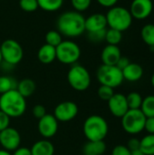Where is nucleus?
<instances>
[{
	"mask_svg": "<svg viewBox=\"0 0 154 155\" xmlns=\"http://www.w3.org/2000/svg\"><path fill=\"white\" fill-rule=\"evenodd\" d=\"M56 27L62 35L77 37L85 31V18L80 12L67 11L59 15Z\"/></svg>",
	"mask_w": 154,
	"mask_h": 155,
	"instance_id": "obj_1",
	"label": "nucleus"
},
{
	"mask_svg": "<svg viewBox=\"0 0 154 155\" xmlns=\"http://www.w3.org/2000/svg\"><path fill=\"white\" fill-rule=\"evenodd\" d=\"M0 110L10 118H16L23 115L26 110V101L18 91L11 90L0 95Z\"/></svg>",
	"mask_w": 154,
	"mask_h": 155,
	"instance_id": "obj_2",
	"label": "nucleus"
},
{
	"mask_svg": "<svg viewBox=\"0 0 154 155\" xmlns=\"http://www.w3.org/2000/svg\"><path fill=\"white\" fill-rule=\"evenodd\" d=\"M108 124L100 115L89 116L84 124V134L88 141H103L108 134Z\"/></svg>",
	"mask_w": 154,
	"mask_h": 155,
	"instance_id": "obj_3",
	"label": "nucleus"
},
{
	"mask_svg": "<svg viewBox=\"0 0 154 155\" xmlns=\"http://www.w3.org/2000/svg\"><path fill=\"white\" fill-rule=\"evenodd\" d=\"M107 25L110 28L123 32L127 30L133 22V16L129 10L122 6H113L106 14Z\"/></svg>",
	"mask_w": 154,
	"mask_h": 155,
	"instance_id": "obj_4",
	"label": "nucleus"
},
{
	"mask_svg": "<svg viewBox=\"0 0 154 155\" xmlns=\"http://www.w3.org/2000/svg\"><path fill=\"white\" fill-rule=\"evenodd\" d=\"M67 80L72 88L83 92L89 88L91 84V75L88 70L81 64H73L70 68Z\"/></svg>",
	"mask_w": 154,
	"mask_h": 155,
	"instance_id": "obj_5",
	"label": "nucleus"
},
{
	"mask_svg": "<svg viewBox=\"0 0 154 155\" xmlns=\"http://www.w3.org/2000/svg\"><path fill=\"white\" fill-rule=\"evenodd\" d=\"M96 76L101 85H106L113 89L120 86L124 80L122 70L116 65L102 64L97 70Z\"/></svg>",
	"mask_w": 154,
	"mask_h": 155,
	"instance_id": "obj_6",
	"label": "nucleus"
},
{
	"mask_svg": "<svg viewBox=\"0 0 154 155\" xmlns=\"http://www.w3.org/2000/svg\"><path fill=\"white\" fill-rule=\"evenodd\" d=\"M146 116L141 109H129L122 117L123 130L130 134H138L144 130Z\"/></svg>",
	"mask_w": 154,
	"mask_h": 155,
	"instance_id": "obj_7",
	"label": "nucleus"
},
{
	"mask_svg": "<svg viewBox=\"0 0 154 155\" xmlns=\"http://www.w3.org/2000/svg\"><path fill=\"white\" fill-rule=\"evenodd\" d=\"M55 49L56 59L64 64H74L81 56V49L79 45L70 40L62 41Z\"/></svg>",
	"mask_w": 154,
	"mask_h": 155,
	"instance_id": "obj_8",
	"label": "nucleus"
},
{
	"mask_svg": "<svg viewBox=\"0 0 154 155\" xmlns=\"http://www.w3.org/2000/svg\"><path fill=\"white\" fill-rule=\"evenodd\" d=\"M3 62L11 65H15L21 62L24 56V51L21 45L13 39L5 40L0 45Z\"/></svg>",
	"mask_w": 154,
	"mask_h": 155,
	"instance_id": "obj_9",
	"label": "nucleus"
},
{
	"mask_svg": "<svg viewBox=\"0 0 154 155\" xmlns=\"http://www.w3.org/2000/svg\"><path fill=\"white\" fill-rule=\"evenodd\" d=\"M78 114V106L75 103L71 101L63 102L54 109V116L58 122H70L74 120Z\"/></svg>",
	"mask_w": 154,
	"mask_h": 155,
	"instance_id": "obj_10",
	"label": "nucleus"
},
{
	"mask_svg": "<svg viewBox=\"0 0 154 155\" xmlns=\"http://www.w3.org/2000/svg\"><path fill=\"white\" fill-rule=\"evenodd\" d=\"M21 136L17 130L12 127L1 131L0 133V144L6 151H15L20 147Z\"/></svg>",
	"mask_w": 154,
	"mask_h": 155,
	"instance_id": "obj_11",
	"label": "nucleus"
},
{
	"mask_svg": "<svg viewBox=\"0 0 154 155\" xmlns=\"http://www.w3.org/2000/svg\"><path fill=\"white\" fill-rule=\"evenodd\" d=\"M38 131L40 134L45 139H49L55 135L58 131V121L52 114H45L39 119Z\"/></svg>",
	"mask_w": 154,
	"mask_h": 155,
	"instance_id": "obj_12",
	"label": "nucleus"
},
{
	"mask_svg": "<svg viewBox=\"0 0 154 155\" xmlns=\"http://www.w3.org/2000/svg\"><path fill=\"white\" fill-rule=\"evenodd\" d=\"M108 107L113 115L122 118L129 110L126 96L123 94H114L108 101Z\"/></svg>",
	"mask_w": 154,
	"mask_h": 155,
	"instance_id": "obj_13",
	"label": "nucleus"
},
{
	"mask_svg": "<svg viewBox=\"0 0 154 155\" xmlns=\"http://www.w3.org/2000/svg\"><path fill=\"white\" fill-rule=\"evenodd\" d=\"M152 0H133L130 7V13L133 17L141 20L147 18L152 14Z\"/></svg>",
	"mask_w": 154,
	"mask_h": 155,
	"instance_id": "obj_14",
	"label": "nucleus"
},
{
	"mask_svg": "<svg viewBox=\"0 0 154 155\" xmlns=\"http://www.w3.org/2000/svg\"><path fill=\"white\" fill-rule=\"evenodd\" d=\"M106 16L100 13H95L85 18V31L88 33L106 29Z\"/></svg>",
	"mask_w": 154,
	"mask_h": 155,
	"instance_id": "obj_15",
	"label": "nucleus"
},
{
	"mask_svg": "<svg viewBox=\"0 0 154 155\" xmlns=\"http://www.w3.org/2000/svg\"><path fill=\"white\" fill-rule=\"evenodd\" d=\"M122 56L121 50L118 45H106L101 54V58L103 64L106 65H116L118 60Z\"/></svg>",
	"mask_w": 154,
	"mask_h": 155,
	"instance_id": "obj_16",
	"label": "nucleus"
},
{
	"mask_svg": "<svg viewBox=\"0 0 154 155\" xmlns=\"http://www.w3.org/2000/svg\"><path fill=\"white\" fill-rule=\"evenodd\" d=\"M123 79L130 82L139 81L143 75V69L139 64L130 63L123 71Z\"/></svg>",
	"mask_w": 154,
	"mask_h": 155,
	"instance_id": "obj_17",
	"label": "nucleus"
},
{
	"mask_svg": "<svg viewBox=\"0 0 154 155\" xmlns=\"http://www.w3.org/2000/svg\"><path fill=\"white\" fill-rule=\"evenodd\" d=\"M37 57L42 64H51L56 59V49L54 46L44 44L38 50Z\"/></svg>",
	"mask_w": 154,
	"mask_h": 155,
	"instance_id": "obj_18",
	"label": "nucleus"
},
{
	"mask_svg": "<svg viewBox=\"0 0 154 155\" xmlns=\"http://www.w3.org/2000/svg\"><path fill=\"white\" fill-rule=\"evenodd\" d=\"M30 150L32 155H54V144L47 140L36 142Z\"/></svg>",
	"mask_w": 154,
	"mask_h": 155,
	"instance_id": "obj_19",
	"label": "nucleus"
},
{
	"mask_svg": "<svg viewBox=\"0 0 154 155\" xmlns=\"http://www.w3.org/2000/svg\"><path fill=\"white\" fill-rule=\"evenodd\" d=\"M106 150V144L103 141L86 143L83 148L84 155H103Z\"/></svg>",
	"mask_w": 154,
	"mask_h": 155,
	"instance_id": "obj_20",
	"label": "nucleus"
},
{
	"mask_svg": "<svg viewBox=\"0 0 154 155\" xmlns=\"http://www.w3.org/2000/svg\"><path fill=\"white\" fill-rule=\"evenodd\" d=\"M35 88H36L35 83L32 79L25 78L18 82L16 90L23 97L27 98V97H30L34 93Z\"/></svg>",
	"mask_w": 154,
	"mask_h": 155,
	"instance_id": "obj_21",
	"label": "nucleus"
},
{
	"mask_svg": "<svg viewBox=\"0 0 154 155\" xmlns=\"http://www.w3.org/2000/svg\"><path fill=\"white\" fill-rule=\"evenodd\" d=\"M17 84L18 83L11 76H7V75L0 76V95L11 90H15L17 87Z\"/></svg>",
	"mask_w": 154,
	"mask_h": 155,
	"instance_id": "obj_22",
	"label": "nucleus"
},
{
	"mask_svg": "<svg viewBox=\"0 0 154 155\" xmlns=\"http://www.w3.org/2000/svg\"><path fill=\"white\" fill-rule=\"evenodd\" d=\"M38 7L47 12H54L60 9L64 0H37Z\"/></svg>",
	"mask_w": 154,
	"mask_h": 155,
	"instance_id": "obj_23",
	"label": "nucleus"
},
{
	"mask_svg": "<svg viewBox=\"0 0 154 155\" xmlns=\"http://www.w3.org/2000/svg\"><path fill=\"white\" fill-rule=\"evenodd\" d=\"M140 141V150L145 155H154V134H148Z\"/></svg>",
	"mask_w": 154,
	"mask_h": 155,
	"instance_id": "obj_24",
	"label": "nucleus"
},
{
	"mask_svg": "<svg viewBox=\"0 0 154 155\" xmlns=\"http://www.w3.org/2000/svg\"><path fill=\"white\" fill-rule=\"evenodd\" d=\"M141 111L148 117H154V95H148L143 99Z\"/></svg>",
	"mask_w": 154,
	"mask_h": 155,
	"instance_id": "obj_25",
	"label": "nucleus"
},
{
	"mask_svg": "<svg viewBox=\"0 0 154 155\" xmlns=\"http://www.w3.org/2000/svg\"><path fill=\"white\" fill-rule=\"evenodd\" d=\"M142 38L149 46H154V25L148 24L144 25L141 32Z\"/></svg>",
	"mask_w": 154,
	"mask_h": 155,
	"instance_id": "obj_26",
	"label": "nucleus"
},
{
	"mask_svg": "<svg viewBox=\"0 0 154 155\" xmlns=\"http://www.w3.org/2000/svg\"><path fill=\"white\" fill-rule=\"evenodd\" d=\"M126 100L129 109H141L143 97L139 93L136 92L130 93L128 95H126Z\"/></svg>",
	"mask_w": 154,
	"mask_h": 155,
	"instance_id": "obj_27",
	"label": "nucleus"
},
{
	"mask_svg": "<svg viewBox=\"0 0 154 155\" xmlns=\"http://www.w3.org/2000/svg\"><path fill=\"white\" fill-rule=\"evenodd\" d=\"M123 35H122V32L110 28L109 30H106V34H105V40L108 43V45H118V44H120V42L122 41Z\"/></svg>",
	"mask_w": 154,
	"mask_h": 155,
	"instance_id": "obj_28",
	"label": "nucleus"
},
{
	"mask_svg": "<svg viewBox=\"0 0 154 155\" xmlns=\"http://www.w3.org/2000/svg\"><path fill=\"white\" fill-rule=\"evenodd\" d=\"M62 35L57 30H51L45 35V42L52 46H58L62 43Z\"/></svg>",
	"mask_w": 154,
	"mask_h": 155,
	"instance_id": "obj_29",
	"label": "nucleus"
},
{
	"mask_svg": "<svg viewBox=\"0 0 154 155\" xmlns=\"http://www.w3.org/2000/svg\"><path fill=\"white\" fill-rule=\"evenodd\" d=\"M114 94L113 92V88L106 86V85H101L98 89V96L100 97V99L103 100V101H109L113 95Z\"/></svg>",
	"mask_w": 154,
	"mask_h": 155,
	"instance_id": "obj_30",
	"label": "nucleus"
},
{
	"mask_svg": "<svg viewBox=\"0 0 154 155\" xmlns=\"http://www.w3.org/2000/svg\"><path fill=\"white\" fill-rule=\"evenodd\" d=\"M19 6L25 12H34L38 8L37 0H20Z\"/></svg>",
	"mask_w": 154,
	"mask_h": 155,
	"instance_id": "obj_31",
	"label": "nucleus"
},
{
	"mask_svg": "<svg viewBox=\"0 0 154 155\" xmlns=\"http://www.w3.org/2000/svg\"><path fill=\"white\" fill-rule=\"evenodd\" d=\"M92 0H71L72 5L77 12H83L89 8Z\"/></svg>",
	"mask_w": 154,
	"mask_h": 155,
	"instance_id": "obj_32",
	"label": "nucleus"
},
{
	"mask_svg": "<svg viewBox=\"0 0 154 155\" xmlns=\"http://www.w3.org/2000/svg\"><path fill=\"white\" fill-rule=\"evenodd\" d=\"M105 34H106V29L91 32V33H88V38L90 41L93 43H100L103 40H105Z\"/></svg>",
	"mask_w": 154,
	"mask_h": 155,
	"instance_id": "obj_33",
	"label": "nucleus"
},
{
	"mask_svg": "<svg viewBox=\"0 0 154 155\" xmlns=\"http://www.w3.org/2000/svg\"><path fill=\"white\" fill-rule=\"evenodd\" d=\"M33 114L36 119H41L46 114V109L42 104H36L33 108Z\"/></svg>",
	"mask_w": 154,
	"mask_h": 155,
	"instance_id": "obj_34",
	"label": "nucleus"
},
{
	"mask_svg": "<svg viewBox=\"0 0 154 155\" xmlns=\"http://www.w3.org/2000/svg\"><path fill=\"white\" fill-rule=\"evenodd\" d=\"M9 124H10V117L0 110V132L9 127Z\"/></svg>",
	"mask_w": 154,
	"mask_h": 155,
	"instance_id": "obj_35",
	"label": "nucleus"
},
{
	"mask_svg": "<svg viewBox=\"0 0 154 155\" xmlns=\"http://www.w3.org/2000/svg\"><path fill=\"white\" fill-rule=\"evenodd\" d=\"M112 155H132L131 151L125 145H117L113 148Z\"/></svg>",
	"mask_w": 154,
	"mask_h": 155,
	"instance_id": "obj_36",
	"label": "nucleus"
},
{
	"mask_svg": "<svg viewBox=\"0 0 154 155\" xmlns=\"http://www.w3.org/2000/svg\"><path fill=\"white\" fill-rule=\"evenodd\" d=\"M140 145H141V141L137 138H132L129 140L128 143H127V148L133 152V151H135V150H139L140 149Z\"/></svg>",
	"mask_w": 154,
	"mask_h": 155,
	"instance_id": "obj_37",
	"label": "nucleus"
},
{
	"mask_svg": "<svg viewBox=\"0 0 154 155\" xmlns=\"http://www.w3.org/2000/svg\"><path fill=\"white\" fill-rule=\"evenodd\" d=\"M144 130L149 133V134H154V117H148L145 120Z\"/></svg>",
	"mask_w": 154,
	"mask_h": 155,
	"instance_id": "obj_38",
	"label": "nucleus"
},
{
	"mask_svg": "<svg viewBox=\"0 0 154 155\" xmlns=\"http://www.w3.org/2000/svg\"><path fill=\"white\" fill-rule=\"evenodd\" d=\"M130 63H131V62H130V60H129L127 57H125V56H121L120 59L118 60L117 64H116V66H117L120 70L123 71Z\"/></svg>",
	"mask_w": 154,
	"mask_h": 155,
	"instance_id": "obj_39",
	"label": "nucleus"
},
{
	"mask_svg": "<svg viewBox=\"0 0 154 155\" xmlns=\"http://www.w3.org/2000/svg\"><path fill=\"white\" fill-rule=\"evenodd\" d=\"M12 155H32L31 150L27 147H18Z\"/></svg>",
	"mask_w": 154,
	"mask_h": 155,
	"instance_id": "obj_40",
	"label": "nucleus"
},
{
	"mask_svg": "<svg viewBox=\"0 0 154 155\" xmlns=\"http://www.w3.org/2000/svg\"><path fill=\"white\" fill-rule=\"evenodd\" d=\"M118 0H97V2L103 5V6H105V7H113L115 5V4L117 3Z\"/></svg>",
	"mask_w": 154,
	"mask_h": 155,
	"instance_id": "obj_41",
	"label": "nucleus"
},
{
	"mask_svg": "<svg viewBox=\"0 0 154 155\" xmlns=\"http://www.w3.org/2000/svg\"><path fill=\"white\" fill-rule=\"evenodd\" d=\"M131 154L132 155H145L140 149L139 150H135V151H133L131 152Z\"/></svg>",
	"mask_w": 154,
	"mask_h": 155,
	"instance_id": "obj_42",
	"label": "nucleus"
},
{
	"mask_svg": "<svg viewBox=\"0 0 154 155\" xmlns=\"http://www.w3.org/2000/svg\"><path fill=\"white\" fill-rule=\"evenodd\" d=\"M0 155H12L6 150H0Z\"/></svg>",
	"mask_w": 154,
	"mask_h": 155,
	"instance_id": "obj_43",
	"label": "nucleus"
},
{
	"mask_svg": "<svg viewBox=\"0 0 154 155\" xmlns=\"http://www.w3.org/2000/svg\"><path fill=\"white\" fill-rule=\"evenodd\" d=\"M151 81H152V86L154 87V74H152V80H151Z\"/></svg>",
	"mask_w": 154,
	"mask_h": 155,
	"instance_id": "obj_44",
	"label": "nucleus"
},
{
	"mask_svg": "<svg viewBox=\"0 0 154 155\" xmlns=\"http://www.w3.org/2000/svg\"><path fill=\"white\" fill-rule=\"evenodd\" d=\"M2 61H3V59H2V54H1V50H0V64L2 63Z\"/></svg>",
	"mask_w": 154,
	"mask_h": 155,
	"instance_id": "obj_45",
	"label": "nucleus"
},
{
	"mask_svg": "<svg viewBox=\"0 0 154 155\" xmlns=\"http://www.w3.org/2000/svg\"><path fill=\"white\" fill-rule=\"evenodd\" d=\"M0 133H1V132H0Z\"/></svg>",
	"mask_w": 154,
	"mask_h": 155,
	"instance_id": "obj_46",
	"label": "nucleus"
}]
</instances>
